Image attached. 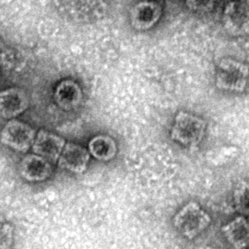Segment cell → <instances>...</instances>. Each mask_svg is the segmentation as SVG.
Instances as JSON below:
<instances>
[{
	"label": "cell",
	"mask_w": 249,
	"mask_h": 249,
	"mask_svg": "<svg viewBox=\"0 0 249 249\" xmlns=\"http://www.w3.org/2000/svg\"><path fill=\"white\" fill-rule=\"evenodd\" d=\"M206 121L189 112H178L171 130V139L176 142L187 146H198L205 135Z\"/></svg>",
	"instance_id": "1"
},
{
	"label": "cell",
	"mask_w": 249,
	"mask_h": 249,
	"mask_svg": "<svg viewBox=\"0 0 249 249\" xmlns=\"http://www.w3.org/2000/svg\"><path fill=\"white\" fill-rule=\"evenodd\" d=\"M211 216L196 201H189L174 217V226L182 236L193 240L211 224Z\"/></svg>",
	"instance_id": "2"
},
{
	"label": "cell",
	"mask_w": 249,
	"mask_h": 249,
	"mask_svg": "<svg viewBox=\"0 0 249 249\" xmlns=\"http://www.w3.org/2000/svg\"><path fill=\"white\" fill-rule=\"evenodd\" d=\"M249 79V66L236 59L223 58L215 68V86L221 90L235 93L244 92Z\"/></svg>",
	"instance_id": "3"
},
{
	"label": "cell",
	"mask_w": 249,
	"mask_h": 249,
	"mask_svg": "<svg viewBox=\"0 0 249 249\" xmlns=\"http://www.w3.org/2000/svg\"><path fill=\"white\" fill-rule=\"evenodd\" d=\"M36 134V130L31 125L11 119L0 132V142L17 153H26L32 147Z\"/></svg>",
	"instance_id": "4"
},
{
	"label": "cell",
	"mask_w": 249,
	"mask_h": 249,
	"mask_svg": "<svg viewBox=\"0 0 249 249\" xmlns=\"http://www.w3.org/2000/svg\"><path fill=\"white\" fill-rule=\"evenodd\" d=\"M226 31L234 37L249 34V0H231L223 12Z\"/></svg>",
	"instance_id": "5"
},
{
	"label": "cell",
	"mask_w": 249,
	"mask_h": 249,
	"mask_svg": "<svg viewBox=\"0 0 249 249\" xmlns=\"http://www.w3.org/2000/svg\"><path fill=\"white\" fill-rule=\"evenodd\" d=\"M162 13L161 5L159 2L153 0L140 1L130 10V24L136 30H148L159 23Z\"/></svg>",
	"instance_id": "6"
},
{
	"label": "cell",
	"mask_w": 249,
	"mask_h": 249,
	"mask_svg": "<svg viewBox=\"0 0 249 249\" xmlns=\"http://www.w3.org/2000/svg\"><path fill=\"white\" fill-rule=\"evenodd\" d=\"M53 172L52 162L34 153L24 157L19 165L21 177L30 183L46 181L52 176Z\"/></svg>",
	"instance_id": "7"
},
{
	"label": "cell",
	"mask_w": 249,
	"mask_h": 249,
	"mask_svg": "<svg viewBox=\"0 0 249 249\" xmlns=\"http://www.w3.org/2000/svg\"><path fill=\"white\" fill-rule=\"evenodd\" d=\"M90 153L84 146L74 142H67L57 161L60 169L72 174L82 175L88 170Z\"/></svg>",
	"instance_id": "8"
},
{
	"label": "cell",
	"mask_w": 249,
	"mask_h": 249,
	"mask_svg": "<svg viewBox=\"0 0 249 249\" xmlns=\"http://www.w3.org/2000/svg\"><path fill=\"white\" fill-rule=\"evenodd\" d=\"M29 106V100L25 91L11 88L0 91V117L14 119L22 114Z\"/></svg>",
	"instance_id": "9"
},
{
	"label": "cell",
	"mask_w": 249,
	"mask_h": 249,
	"mask_svg": "<svg viewBox=\"0 0 249 249\" xmlns=\"http://www.w3.org/2000/svg\"><path fill=\"white\" fill-rule=\"evenodd\" d=\"M65 144L66 141L62 137L41 129L36 134L32 150L34 154L48 160L49 161L57 162Z\"/></svg>",
	"instance_id": "10"
},
{
	"label": "cell",
	"mask_w": 249,
	"mask_h": 249,
	"mask_svg": "<svg viewBox=\"0 0 249 249\" xmlns=\"http://www.w3.org/2000/svg\"><path fill=\"white\" fill-rule=\"evenodd\" d=\"M53 99L64 111L76 109L83 100L82 89L72 80L61 81L55 88Z\"/></svg>",
	"instance_id": "11"
},
{
	"label": "cell",
	"mask_w": 249,
	"mask_h": 249,
	"mask_svg": "<svg viewBox=\"0 0 249 249\" xmlns=\"http://www.w3.org/2000/svg\"><path fill=\"white\" fill-rule=\"evenodd\" d=\"M222 232L235 249H244L249 246V222L244 216H237L224 225Z\"/></svg>",
	"instance_id": "12"
},
{
	"label": "cell",
	"mask_w": 249,
	"mask_h": 249,
	"mask_svg": "<svg viewBox=\"0 0 249 249\" xmlns=\"http://www.w3.org/2000/svg\"><path fill=\"white\" fill-rule=\"evenodd\" d=\"M88 151L92 157L100 161H110L116 156L117 145L112 137L98 135L89 142Z\"/></svg>",
	"instance_id": "13"
},
{
	"label": "cell",
	"mask_w": 249,
	"mask_h": 249,
	"mask_svg": "<svg viewBox=\"0 0 249 249\" xmlns=\"http://www.w3.org/2000/svg\"><path fill=\"white\" fill-rule=\"evenodd\" d=\"M234 206L237 212L249 215V182L242 181L237 185L233 192Z\"/></svg>",
	"instance_id": "14"
},
{
	"label": "cell",
	"mask_w": 249,
	"mask_h": 249,
	"mask_svg": "<svg viewBox=\"0 0 249 249\" xmlns=\"http://www.w3.org/2000/svg\"><path fill=\"white\" fill-rule=\"evenodd\" d=\"M14 240L13 225L0 220V249H12Z\"/></svg>",
	"instance_id": "15"
},
{
	"label": "cell",
	"mask_w": 249,
	"mask_h": 249,
	"mask_svg": "<svg viewBox=\"0 0 249 249\" xmlns=\"http://www.w3.org/2000/svg\"><path fill=\"white\" fill-rule=\"evenodd\" d=\"M216 0H186L187 8L195 13L211 12Z\"/></svg>",
	"instance_id": "16"
},
{
	"label": "cell",
	"mask_w": 249,
	"mask_h": 249,
	"mask_svg": "<svg viewBox=\"0 0 249 249\" xmlns=\"http://www.w3.org/2000/svg\"><path fill=\"white\" fill-rule=\"evenodd\" d=\"M216 1H218V0H216ZM221 1H226V2H227V3H228V2H230V1H231V0H221Z\"/></svg>",
	"instance_id": "17"
},
{
	"label": "cell",
	"mask_w": 249,
	"mask_h": 249,
	"mask_svg": "<svg viewBox=\"0 0 249 249\" xmlns=\"http://www.w3.org/2000/svg\"></svg>",
	"instance_id": "18"
},
{
	"label": "cell",
	"mask_w": 249,
	"mask_h": 249,
	"mask_svg": "<svg viewBox=\"0 0 249 249\" xmlns=\"http://www.w3.org/2000/svg\"></svg>",
	"instance_id": "19"
}]
</instances>
